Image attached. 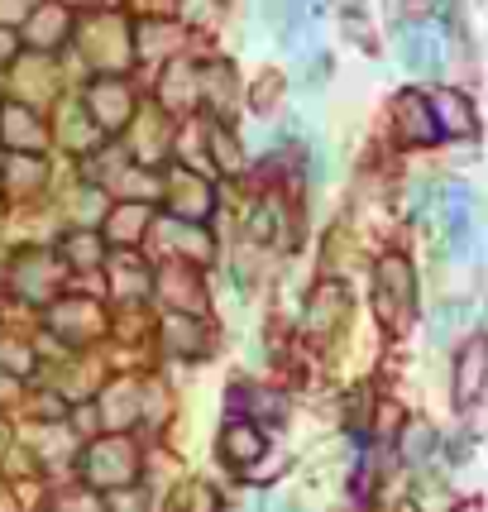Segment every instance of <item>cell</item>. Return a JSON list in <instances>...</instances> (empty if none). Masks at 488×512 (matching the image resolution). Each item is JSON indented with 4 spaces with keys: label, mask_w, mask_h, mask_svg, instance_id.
Masks as SVG:
<instances>
[{
    "label": "cell",
    "mask_w": 488,
    "mask_h": 512,
    "mask_svg": "<svg viewBox=\"0 0 488 512\" xmlns=\"http://www.w3.org/2000/svg\"><path fill=\"white\" fill-rule=\"evenodd\" d=\"M484 383H488V340L479 335V340H469L465 350H460V364H455V402L469 407V402L484 393Z\"/></svg>",
    "instance_id": "cell-1"
},
{
    "label": "cell",
    "mask_w": 488,
    "mask_h": 512,
    "mask_svg": "<svg viewBox=\"0 0 488 512\" xmlns=\"http://www.w3.org/2000/svg\"><path fill=\"white\" fill-rule=\"evenodd\" d=\"M441 39L431 34V29H402V63L412 67V72H441Z\"/></svg>",
    "instance_id": "cell-2"
},
{
    "label": "cell",
    "mask_w": 488,
    "mask_h": 512,
    "mask_svg": "<svg viewBox=\"0 0 488 512\" xmlns=\"http://www.w3.org/2000/svg\"><path fill=\"white\" fill-rule=\"evenodd\" d=\"M445 235H450L455 254L469 249V192L465 187H445Z\"/></svg>",
    "instance_id": "cell-3"
},
{
    "label": "cell",
    "mask_w": 488,
    "mask_h": 512,
    "mask_svg": "<svg viewBox=\"0 0 488 512\" xmlns=\"http://www.w3.org/2000/svg\"><path fill=\"white\" fill-rule=\"evenodd\" d=\"M436 111H441V120H445V130H450V134H469V130H474V111H469L465 96L441 91V96H436Z\"/></svg>",
    "instance_id": "cell-4"
}]
</instances>
